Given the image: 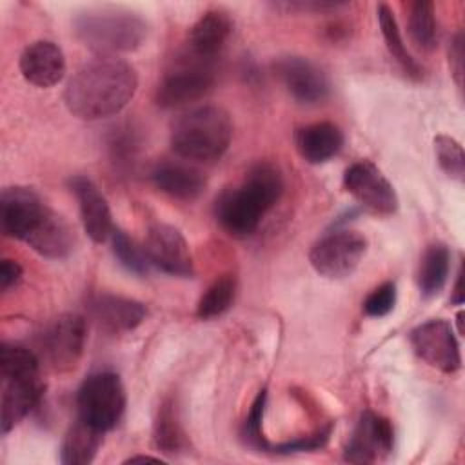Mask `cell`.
Returning a JSON list of instances; mask_svg holds the SVG:
<instances>
[{
    "label": "cell",
    "mask_w": 465,
    "mask_h": 465,
    "mask_svg": "<svg viewBox=\"0 0 465 465\" xmlns=\"http://www.w3.org/2000/svg\"><path fill=\"white\" fill-rule=\"evenodd\" d=\"M465 300V294H463V269H460L458 276H456V283H454V289H452V296H450V302L454 305H461Z\"/></svg>",
    "instance_id": "d590c367"
},
{
    "label": "cell",
    "mask_w": 465,
    "mask_h": 465,
    "mask_svg": "<svg viewBox=\"0 0 465 465\" xmlns=\"http://www.w3.org/2000/svg\"><path fill=\"white\" fill-rule=\"evenodd\" d=\"M93 322L109 334H124L136 329L147 316V307L133 298L118 294H96L87 302Z\"/></svg>",
    "instance_id": "2e32d148"
},
{
    "label": "cell",
    "mask_w": 465,
    "mask_h": 465,
    "mask_svg": "<svg viewBox=\"0 0 465 465\" xmlns=\"http://www.w3.org/2000/svg\"><path fill=\"white\" fill-rule=\"evenodd\" d=\"M396 305V283L385 282L372 289L363 300V312L371 318L387 316Z\"/></svg>",
    "instance_id": "1f68e13d"
},
{
    "label": "cell",
    "mask_w": 465,
    "mask_h": 465,
    "mask_svg": "<svg viewBox=\"0 0 465 465\" xmlns=\"http://www.w3.org/2000/svg\"><path fill=\"white\" fill-rule=\"evenodd\" d=\"M265 405H267V391L262 389L252 405H251V411L243 421V427H242V440L245 441V445L260 450V452H269V441L267 438L263 436V430H262V425H263V412H265Z\"/></svg>",
    "instance_id": "4dcf8cb0"
},
{
    "label": "cell",
    "mask_w": 465,
    "mask_h": 465,
    "mask_svg": "<svg viewBox=\"0 0 465 465\" xmlns=\"http://www.w3.org/2000/svg\"><path fill=\"white\" fill-rule=\"evenodd\" d=\"M296 151L309 163H323L334 158L343 147V133L332 122L303 125L294 134Z\"/></svg>",
    "instance_id": "44dd1931"
},
{
    "label": "cell",
    "mask_w": 465,
    "mask_h": 465,
    "mask_svg": "<svg viewBox=\"0 0 465 465\" xmlns=\"http://www.w3.org/2000/svg\"><path fill=\"white\" fill-rule=\"evenodd\" d=\"M409 35L411 40L423 51H432L438 44V24L434 16V4L429 0H416L409 5Z\"/></svg>",
    "instance_id": "4316f807"
},
{
    "label": "cell",
    "mask_w": 465,
    "mask_h": 465,
    "mask_svg": "<svg viewBox=\"0 0 465 465\" xmlns=\"http://www.w3.org/2000/svg\"><path fill=\"white\" fill-rule=\"evenodd\" d=\"M153 441L156 449L165 454H178L187 445L185 432L180 423L178 409L173 400H165L158 407L154 425H153Z\"/></svg>",
    "instance_id": "d4e9b609"
},
{
    "label": "cell",
    "mask_w": 465,
    "mask_h": 465,
    "mask_svg": "<svg viewBox=\"0 0 465 465\" xmlns=\"http://www.w3.org/2000/svg\"><path fill=\"white\" fill-rule=\"evenodd\" d=\"M434 153H436V160H438V165L441 167V171L449 178L463 182L465 153H463L461 143L458 140H454L452 136L440 134L434 138Z\"/></svg>",
    "instance_id": "f546056e"
},
{
    "label": "cell",
    "mask_w": 465,
    "mask_h": 465,
    "mask_svg": "<svg viewBox=\"0 0 465 465\" xmlns=\"http://www.w3.org/2000/svg\"><path fill=\"white\" fill-rule=\"evenodd\" d=\"M111 249L118 263L136 276H145L151 271V263L143 247H138L133 238L122 229H113L111 232Z\"/></svg>",
    "instance_id": "f1b7e54d"
},
{
    "label": "cell",
    "mask_w": 465,
    "mask_h": 465,
    "mask_svg": "<svg viewBox=\"0 0 465 465\" xmlns=\"http://www.w3.org/2000/svg\"><path fill=\"white\" fill-rule=\"evenodd\" d=\"M22 76L36 87H53L65 74V58L62 49L49 40L29 44L20 54Z\"/></svg>",
    "instance_id": "d6986e66"
},
{
    "label": "cell",
    "mask_w": 465,
    "mask_h": 465,
    "mask_svg": "<svg viewBox=\"0 0 465 465\" xmlns=\"http://www.w3.org/2000/svg\"><path fill=\"white\" fill-rule=\"evenodd\" d=\"M236 296V278L231 274L214 280L202 294L196 305V316L200 320H213L231 309Z\"/></svg>",
    "instance_id": "83f0119b"
},
{
    "label": "cell",
    "mask_w": 465,
    "mask_h": 465,
    "mask_svg": "<svg viewBox=\"0 0 465 465\" xmlns=\"http://www.w3.org/2000/svg\"><path fill=\"white\" fill-rule=\"evenodd\" d=\"M272 71L300 104H318L329 96L331 85L325 73L303 56H282L272 64Z\"/></svg>",
    "instance_id": "9a60e30c"
},
{
    "label": "cell",
    "mask_w": 465,
    "mask_h": 465,
    "mask_svg": "<svg viewBox=\"0 0 465 465\" xmlns=\"http://www.w3.org/2000/svg\"><path fill=\"white\" fill-rule=\"evenodd\" d=\"M411 345L425 363L445 374L456 372L461 365L458 340L445 320H429L414 327L411 331Z\"/></svg>",
    "instance_id": "7c38bea8"
},
{
    "label": "cell",
    "mask_w": 465,
    "mask_h": 465,
    "mask_svg": "<svg viewBox=\"0 0 465 465\" xmlns=\"http://www.w3.org/2000/svg\"><path fill=\"white\" fill-rule=\"evenodd\" d=\"M232 33V20L223 9L205 11L189 29L187 53L196 58L214 62L223 51L229 36Z\"/></svg>",
    "instance_id": "ac0fdd59"
},
{
    "label": "cell",
    "mask_w": 465,
    "mask_h": 465,
    "mask_svg": "<svg viewBox=\"0 0 465 465\" xmlns=\"http://www.w3.org/2000/svg\"><path fill=\"white\" fill-rule=\"evenodd\" d=\"M69 187L76 196L84 231L94 243H104L107 238H111L114 229L105 196L85 176H73L69 180Z\"/></svg>",
    "instance_id": "e0dca14e"
},
{
    "label": "cell",
    "mask_w": 465,
    "mask_h": 465,
    "mask_svg": "<svg viewBox=\"0 0 465 465\" xmlns=\"http://www.w3.org/2000/svg\"><path fill=\"white\" fill-rule=\"evenodd\" d=\"M2 376V432L13 430L40 401L44 383L36 354L16 343L0 349Z\"/></svg>",
    "instance_id": "277c9868"
},
{
    "label": "cell",
    "mask_w": 465,
    "mask_h": 465,
    "mask_svg": "<svg viewBox=\"0 0 465 465\" xmlns=\"http://www.w3.org/2000/svg\"><path fill=\"white\" fill-rule=\"evenodd\" d=\"M47 207L42 198L29 187H5L0 196V223L5 236L27 242V238L38 229Z\"/></svg>",
    "instance_id": "8fae6325"
},
{
    "label": "cell",
    "mask_w": 465,
    "mask_h": 465,
    "mask_svg": "<svg viewBox=\"0 0 465 465\" xmlns=\"http://www.w3.org/2000/svg\"><path fill=\"white\" fill-rule=\"evenodd\" d=\"M138 74L118 58H96L82 65L67 82L64 100L80 120H102L118 114L134 96Z\"/></svg>",
    "instance_id": "6da1fadb"
},
{
    "label": "cell",
    "mask_w": 465,
    "mask_h": 465,
    "mask_svg": "<svg viewBox=\"0 0 465 465\" xmlns=\"http://www.w3.org/2000/svg\"><path fill=\"white\" fill-rule=\"evenodd\" d=\"M102 441L104 432L78 418L64 436L60 447V461L64 465H87L94 460Z\"/></svg>",
    "instance_id": "603a6c76"
},
{
    "label": "cell",
    "mask_w": 465,
    "mask_h": 465,
    "mask_svg": "<svg viewBox=\"0 0 465 465\" xmlns=\"http://www.w3.org/2000/svg\"><path fill=\"white\" fill-rule=\"evenodd\" d=\"M85 320L76 312H65L54 318L42 334V347L49 365L56 372L73 371L84 352Z\"/></svg>",
    "instance_id": "30bf717a"
},
{
    "label": "cell",
    "mask_w": 465,
    "mask_h": 465,
    "mask_svg": "<svg viewBox=\"0 0 465 465\" xmlns=\"http://www.w3.org/2000/svg\"><path fill=\"white\" fill-rule=\"evenodd\" d=\"M449 65L458 87L463 85V33L458 31L449 45Z\"/></svg>",
    "instance_id": "836d02e7"
},
{
    "label": "cell",
    "mask_w": 465,
    "mask_h": 465,
    "mask_svg": "<svg viewBox=\"0 0 465 465\" xmlns=\"http://www.w3.org/2000/svg\"><path fill=\"white\" fill-rule=\"evenodd\" d=\"M76 38L102 58L138 49L147 36L145 20L129 9L96 7L80 13L73 22Z\"/></svg>",
    "instance_id": "5b68a950"
},
{
    "label": "cell",
    "mask_w": 465,
    "mask_h": 465,
    "mask_svg": "<svg viewBox=\"0 0 465 465\" xmlns=\"http://www.w3.org/2000/svg\"><path fill=\"white\" fill-rule=\"evenodd\" d=\"M136 461H153V463H158L160 458H153V456H131L129 460H125V463H136Z\"/></svg>",
    "instance_id": "8d00e7d4"
},
{
    "label": "cell",
    "mask_w": 465,
    "mask_h": 465,
    "mask_svg": "<svg viewBox=\"0 0 465 465\" xmlns=\"http://www.w3.org/2000/svg\"><path fill=\"white\" fill-rule=\"evenodd\" d=\"M282 193L280 169L271 162H256L247 169L238 187L220 193L214 202V218L227 234L247 238L258 229L267 211L276 205Z\"/></svg>",
    "instance_id": "7a4b0ae2"
},
{
    "label": "cell",
    "mask_w": 465,
    "mask_h": 465,
    "mask_svg": "<svg viewBox=\"0 0 465 465\" xmlns=\"http://www.w3.org/2000/svg\"><path fill=\"white\" fill-rule=\"evenodd\" d=\"M143 251L149 263L165 274L182 278H191L194 274V263L187 240L173 225H151L147 231Z\"/></svg>",
    "instance_id": "4fadbf2b"
},
{
    "label": "cell",
    "mask_w": 465,
    "mask_h": 465,
    "mask_svg": "<svg viewBox=\"0 0 465 465\" xmlns=\"http://www.w3.org/2000/svg\"><path fill=\"white\" fill-rule=\"evenodd\" d=\"M331 430H332V425H327L325 429H320V430H316L314 434H309V436H300V438H294V440H289V441H283V443H276V445L271 443L269 452L292 454V452L318 450V449L325 447V443L329 441Z\"/></svg>",
    "instance_id": "d6a6232c"
},
{
    "label": "cell",
    "mask_w": 465,
    "mask_h": 465,
    "mask_svg": "<svg viewBox=\"0 0 465 465\" xmlns=\"http://www.w3.org/2000/svg\"><path fill=\"white\" fill-rule=\"evenodd\" d=\"M450 271V252L445 243H432L425 249L418 265V289L423 298L436 296L449 276Z\"/></svg>",
    "instance_id": "cb8c5ba5"
},
{
    "label": "cell",
    "mask_w": 465,
    "mask_h": 465,
    "mask_svg": "<svg viewBox=\"0 0 465 465\" xmlns=\"http://www.w3.org/2000/svg\"><path fill=\"white\" fill-rule=\"evenodd\" d=\"M394 445L392 423L372 411H365L347 441L343 460L349 463H374L385 458Z\"/></svg>",
    "instance_id": "5bb4252c"
},
{
    "label": "cell",
    "mask_w": 465,
    "mask_h": 465,
    "mask_svg": "<svg viewBox=\"0 0 465 465\" xmlns=\"http://www.w3.org/2000/svg\"><path fill=\"white\" fill-rule=\"evenodd\" d=\"M78 418L107 432L118 425L125 411V391L118 374L100 371L89 374L76 392Z\"/></svg>",
    "instance_id": "8992f818"
},
{
    "label": "cell",
    "mask_w": 465,
    "mask_h": 465,
    "mask_svg": "<svg viewBox=\"0 0 465 465\" xmlns=\"http://www.w3.org/2000/svg\"><path fill=\"white\" fill-rule=\"evenodd\" d=\"M378 24H380V31L383 36V42L391 53V56L401 65V69L412 76V78H420L421 76V67L418 65V62L411 56V53L407 51L396 16L392 13V9L387 4H380L378 5Z\"/></svg>",
    "instance_id": "484cf974"
},
{
    "label": "cell",
    "mask_w": 465,
    "mask_h": 465,
    "mask_svg": "<svg viewBox=\"0 0 465 465\" xmlns=\"http://www.w3.org/2000/svg\"><path fill=\"white\" fill-rule=\"evenodd\" d=\"M345 191L369 213L391 216L398 209V196L385 174L369 160L349 165L343 173Z\"/></svg>",
    "instance_id": "9c48e42d"
},
{
    "label": "cell",
    "mask_w": 465,
    "mask_h": 465,
    "mask_svg": "<svg viewBox=\"0 0 465 465\" xmlns=\"http://www.w3.org/2000/svg\"><path fill=\"white\" fill-rule=\"evenodd\" d=\"M232 122L225 109L213 104L182 113L171 125V147L185 160L211 163L229 149Z\"/></svg>",
    "instance_id": "3957f363"
},
{
    "label": "cell",
    "mask_w": 465,
    "mask_h": 465,
    "mask_svg": "<svg viewBox=\"0 0 465 465\" xmlns=\"http://www.w3.org/2000/svg\"><path fill=\"white\" fill-rule=\"evenodd\" d=\"M25 243L45 258L60 260L71 254L74 247V232L65 218L49 209L38 229L27 238Z\"/></svg>",
    "instance_id": "7402d4cb"
},
{
    "label": "cell",
    "mask_w": 465,
    "mask_h": 465,
    "mask_svg": "<svg viewBox=\"0 0 465 465\" xmlns=\"http://www.w3.org/2000/svg\"><path fill=\"white\" fill-rule=\"evenodd\" d=\"M120 142H122V140H118V142H116V140H114V142H113V143H120ZM124 143H125V145H131V147H133V143H134V142H133V140H131V142H129V140H124ZM118 151H122V147H120V145H118ZM124 151H125V153H129V151H131V149H127V147H124Z\"/></svg>",
    "instance_id": "74e56055"
},
{
    "label": "cell",
    "mask_w": 465,
    "mask_h": 465,
    "mask_svg": "<svg viewBox=\"0 0 465 465\" xmlns=\"http://www.w3.org/2000/svg\"><path fill=\"white\" fill-rule=\"evenodd\" d=\"M151 180L158 191L182 202L196 200L207 185V180L200 169L173 160L156 163L151 171Z\"/></svg>",
    "instance_id": "ffe728a7"
},
{
    "label": "cell",
    "mask_w": 465,
    "mask_h": 465,
    "mask_svg": "<svg viewBox=\"0 0 465 465\" xmlns=\"http://www.w3.org/2000/svg\"><path fill=\"white\" fill-rule=\"evenodd\" d=\"M367 251V238L352 229H338L320 238L309 251L314 271L325 278L351 276Z\"/></svg>",
    "instance_id": "ba28073f"
},
{
    "label": "cell",
    "mask_w": 465,
    "mask_h": 465,
    "mask_svg": "<svg viewBox=\"0 0 465 465\" xmlns=\"http://www.w3.org/2000/svg\"><path fill=\"white\" fill-rule=\"evenodd\" d=\"M216 82L214 62L183 53L165 71L156 87V104L163 109H176L203 98Z\"/></svg>",
    "instance_id": "52a82bcc"
},
{
    "label": "cell",
    "mask_w": 465,
    "mask_h": 465,
    "mask_svg": "<svg viewBox=\"0 0 465 465\" xmlns=\"http://www.w3.org/2000/svg\"><path fill=\"white\" fill-rule=\"evenodd\" d=\"M22 278V267L18 262L4 258L0 263V289L7 292L11 287H15Z\"/></svg>",
    "instance_id": "e575fe53"
}]
</instances>
